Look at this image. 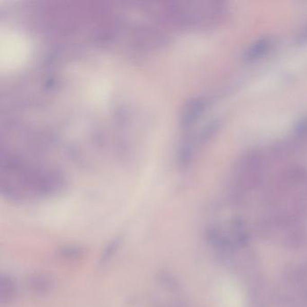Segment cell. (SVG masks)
Here are the masks:
<instances>
[{"label":"cell","mask_w":307,"mask_h":307,"mask_svg":"<svg viewBox=\"0 0 307 307\" xmlns=\"http://www.w3.org/2000/svg\"><path fill=\"white\" fill-rule=\"evenodd\" d=\"M273 45V40L270 36H262L254 41L244 51L243 59L248 62H253L261 58L267 53Z\"/></svg>","instance_id":"cell-1"},{"label":"cell","mask_w":307,"mask_h":307,"mask_svg":"<svg viewBox=\"0 0 307 307\" xmlns=\"http://www.w3.org/2000/svg\"><path fill=\"white\" fill-rule=\"evenodd\" d=\"M29 285L33 292L45 294L51 291L54 285V282L51 276L39 273L34 274L30 278Z\"/></svg>","instance_id":"cell-3"},{"label":"cell","mask_w":307,"mask_h":307,"mask_svg":"<svg viewBox=\"0 0 307 307\" xmlns=\"http://www.w3.org/2000/svg\"><path fill=\"white\" fill-rule=\"evenodd\" d=\"M17 295V289L15 282L8 276H2L0 280V303L2 305H8L14 302Z\"/></svg>","instance_id":"cell-2"},{"label":"cell","mask_w":307,"mask_h":307,"mask_svg":"<svg viewBox=\"0 0 307 307\" xmlns=\"http://www.w3.org/2000/svg\"><path fill=\"white\" fill-rule=\"evenodd\" d=\"M296 44H307V25L303 28H302L299 33L297 34V36H296Z\"/></svg>","instance_id":"cell-4"}]
</instances>
